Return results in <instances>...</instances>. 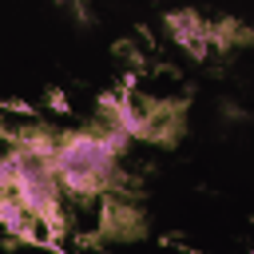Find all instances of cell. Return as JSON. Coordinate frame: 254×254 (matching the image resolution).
I'll return each instance as SVG.
<instances>
[{"label": "cell", "instance_id": "obj_1", "mask_svg": "<svg viewBox=\"0 0 254 254\" xmlns=\"http://www.w3.org/2000/svg\"><path fill=\"white\" fill-rule=\"evenodd\" d=\"M52 163H56L60 183H67L71 190L87 194V190L103 187V179L111 175V163H115V159H111V147H107V143L79 135V139H71Z\"/></svg>", "mask_w": 254, "mask_h": 254}]
</instances>
